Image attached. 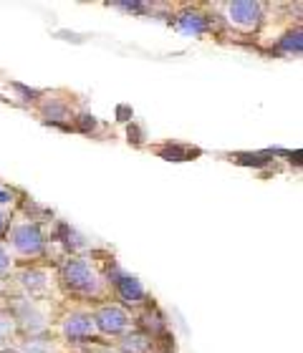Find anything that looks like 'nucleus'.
I'll return each instance as SVG.
<instances>
[{
    "label": "nucleus",
    "instance_id": "f257e3e1",
    "mask_svg": "<svg viewBox=\"0 0 303 353\" xmlns=\"http://www.w3.org/2000/svg\"><path fill=\"white\" fill-rule=\"evenodd\" d=\"M59 288L66 295H74L79 301H97L104 303L111 293L104 278V270L99 268V260L94 255H68L56 270Z\"/></svg>",
    "mask_w": 303,
    "mask_h": 353
},
{
    "label": "nucleus",
    "instance_id": "f03ea898",
    "mask_svg": "<svg viewBox=\"0 0 303 353\" xmlns=\"http://www.w3.org/2000/svg\"><path fill=\"white\" fill-rule=\"evenodd\" d=\"M6 310L13 316L18 333L30 339V336H48L53 331L56 316L51 310V301H36V298H26V295H13Z\"/></svg>",
    "mask_w": 303,
    "mask_h": 353
},
{
    "label": "nucleus",
    "instance_id": "7ed1b4c3",
    "mask_svg": "<svg viewBox=\"0 0 303 353\" xmlns=\"http://www.w3.org/2000/svg\"><path fill=\"white\" fill-rule=\"evenodd\" d=\"M6 248L10 250L13 260L33 263V260H41L46 255L48 240L33 217H15L6 230Z\"/></svg>",
    "mask_w": 303,
    "mask_h": 353
},
{
    "label": "nucleus",
    "instance_id": "20e7f679",
    "mask_svg": "<svg viewBox=\"0 0 303 353\" xmlns=\"http://www.w3.org/2000/svg\"><path fill=\"white\" fill-rule=\"evenodd\" d=\"M53 333L59 336L61 343H68V346H91L104 341L94 323V313L86 305L61 310L53 323Z\"/></svg>",
    "mask_w": 303,
    "mask_h": 353
},
{
    "label": "nucleus",
    "instance_id": "39448f33",
    "mask_svg": "<svg viewBox=\"0 0 303 353\" xmlns=\"http://www.w3.org/2000/svg\"><path fill=\"white\" fill-rule=\"evenodd\" d=\"M15 285L26 298L51 301V293L59 288V280H56V270H51L48 265L30 263L15 270Z\"/></svg>",
    "mask_w": 303,
    "mask_h": 353
},
{
    "label": "nucleus",
    "instance_id": "423d86ee",
    "mask_svg": "<svg viewBox=\"0 0 303 353\" xmlns=\"http://www.w3.org/2000/svg\"><path fill=\"white\" fill-rule=\"evenodd\" d=\"M217 8L222 10L220 18L225 26H230L235 33H258L266 21V6L255 0H230Z\"/></svg>",
    "mask_w": 303,
    "mask_h": 353
},
{
    "label": "nucleus",
    "instance_id": "0eeeda50",
    "mask_svg": "<svg viewBox=\"0 0 303 353\" xmlns=\"http://www.w3.org/2000/svg\"><path fill=\"white\" fill-rule=\"evenodd\" d=\"M91 313H94V323H97V331L101 339H121L129 331H134L132 310H126L119 303H97V308H91Z\"/></svg>",
    "mask_w": 303,
    "mask_h": 353
},
{
    "label": "nucleus",
    "instance_id": "6e6552de",
    "mask_svg": "<svg viewBox=\"0 0 303 353\" xmlns=\"http://www.w3.org/2000/svg\"><path fill=\"white\" fill-rule=\"evenodd\" d=\"M111 290L117 293L119 298V305H124L126 310L129 308H147V290L141 285L139 280L132 278V275H126L121 272L114 283H111Z\"/></svg>",
    "mask_w": 303,
    "mask_h": 353
},
{
    "label": "nucleus",
    "instance_id": "1a4fd4ad",
    "mask_svg": "<svg viewBox=\"0 0 303 353\" xmlns=\"http://www.w3.org/2000/svg\"><path fill=\"white\" fill-rule=\"evenodd\" d=\"M175 28L187 33V36H205L207 30L213 28V21L200 8H185L182 13L175 15Z\"/></svg>",
    "mask_w": 303,
    "mask_h": 353
},
{
    "label": "nucleus",
    "instance_id": "9d476101",
    "mask_svg": "<svg viewBox=\"0 0 303 353\" xmlns=\"http://www.w3.org/2000/svg\"><path fill=\"white\" fill-rule=\"evenodd\" d=\"M63 343L51 336H30L26 341H18L15 351L18 353H61Z\"/></svg>",
    "mask_w": 303,
    "mask_h": 353
},
{
    "label": "nucleus",
    "instance_id": "9b49d317",
    "mask_svg": "<svg viewBox=\"0 0 303 353\" xmlns=\"http://www.w3.org/2000/svg\"><path fill=\"white\" fill-rule=\"evenodd\" d=\"M117 346L121 353H149L152 351V336L141 331H129L117 341Z\"/></svg>",
    "mask_w": 303,
    "mask_h": 353
},
{
    "label": "nucleus",
    "instance_id": "f8f14e48",
    "mask_svg": "<svg viewBox=\"0 0 303 353\" xmlns=\"http://www.w3.org/2000/svg\"><path fill=\"white\" fill-rule=\"evenodd\" d=\"M41 114H43L48 121H61V119H71V106H68L63 99H56V96L46 94L41 99Z\"/></svg>",
    "mask_w": 303,
    "mask_h": 353
},
{
    "label": "nucleus",
    "instance_id": "ddd939ff",
    "mask_svg": "<svg viewBox=\"0 0 303 353\" xmlns=\"http://www.w3.org/2000/svg\"><path fill=\"white\" fill-rule=\"evenodd\" d=\"M18 339H21V333H18V325H15L13 316L6 308H0V351L10 348V343Z\"/></svg>",
    "mask_w": 303,
    "mask_h": 353
},
{
    "label": "nucleus",
    "instance_id": "4468645a",
    "mask_svg": "<svg viewBox=\"0 0 303 353\" xmlns=\"http://www.w3.org/2000/svg\"><path fill=\"white\" fill-rule=\"evenodd\" d=\"M275 48L283 53H296L301 56L303 41H301V28H289L286 33H281V38H275Z\"/></svg>",
    "mask_w": 303,
    "mask_h": 353
},
{
    "label": "nucleus",
    "instance_id": "2eb2a0df",
    "mask_svg": "<svg viewBox=\"0 0 303 353\" xmlns=\"http://www.w3.org/2000/svg\"><path fill=\"white\" fill-rule=\"evenodd\" d=\"M13 270H15L13 255H10V250L6 248V243H0V280H6Z\"/></svg>",
    "mask_w": 303,
    "mask_h": 353
},
{
    "label": "nucleus",
    "instance_id": "dca6fc26",
    "mask_svg": "<svg viewBox=\"0 0 303 353\" xmlns=\"http://www.w3.org/2000/svg\"><path fill=\"white\" fill-rule=\"evenodd\" d=\"M15 205V190L0 182V210H10Z\"/></svg>",
    "mask_w": 303,
    "mask_h": 353
},
{
    "label": "nucleus",
    "instance_id": "f3484780",
    "mask_svg": "<svg viewBox=\"0 0 303 353\" xmlns=\"http://www.w3.org/2000/svg\"><path fill=\"white\" fill-rule=\"evenodd\" d=\"M10 220H13L10 210H0V237H6V230L10 225Z\"/></svg>",
    "mask_w": 303,
    "mask_h": 353
},
{
    "label": "nucleus",
    "instance_id": "a211bd4d",
    "mask_svg": "<svg viewBox=\"0 0 303 353\" xmlns=\"http://www.w3.org/2000/svg\"><path fill=\"white\" fill-rule=\"evenodd\" d=\"M0 353H18L15 348H6V351H0Z\"/></svg>",
    "mask_w": 303,
    "mask_h": 353
}]
</instances>
